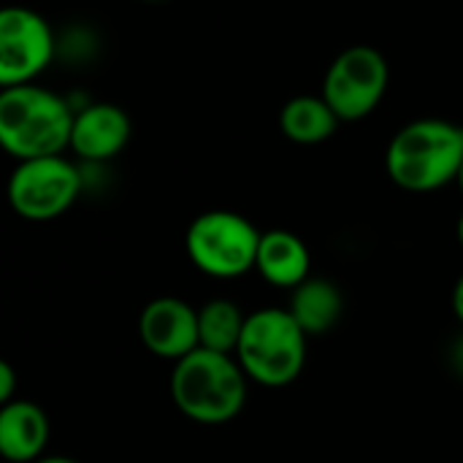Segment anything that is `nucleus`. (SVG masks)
I'll use <instances>...</instances> for the list:
<instances>
[{
	"label": "nucleus",
	"mask_w": 463,
	"mask_h": 463,
	"mask_svg": "<svg viewBox=\"0 0 463 463\" xmlns=\"http://www.w3.org/2000/svg\"><path fill=\"white\" fill-rule=\"evenodd\" d=\"M463 163V125L450 119L407 122L385 149L391 182L407 193H434L456 182Z\"/></svg>",
	"instance_id": "nucleus-1"
},
{
	"label": "nucleus",
	"mask_w": 463,
	"mask_h": 463,
	"mask_svg": "<svg viewBox=\"0 0 463 463\" xmlns=\"http://www.w3.org/2000/svg\"><path fill=\"white\" fill-rule=\"evenodd\" d=\"M73 117L76 111L62 95L35 81L0 90V144L16 160L65 155Z\"/></svg>",
	"instance_id": "nucleus-2"
},
{
	"label": "nucleus",
	"mask_w": 463,
	"mask_h": 463,
	"mask_svg": "<svg viewBox=\"0 0 463 463\" xmlns=\"http://www.w3.org/2000/svg\"><path fill=\"white\" fill-rule=\"evenodd\" d=\"M247 383L236 355L198 347L174 364L171 399L193 423L222 426L244 410Z\"/></svg>",
	"instance_id": "nucleus-3"
},
{
	"label": "nucleus",
	"mask_w": 463,
	"mask_h": 463,
	"mask_svg": "<svg viewBox=\"0 0 463 463\" xmlns=\"http://www.w3.org/2000/svg\"><path fill=\"white\" fill-rule=\"evenodd\" d=\"M307 334L290 309L266 307L247 315L236 361L250 383L263 388H285L296 383L307 364Z\"/></svg>",
	"instance_id": "nucleus-4"
},
{
	"label": "nucleus",
	"mask_w": 463,
	"mask_h": 463,
	"mask_svg": "<svg viewBox=\"0 0 463 463\" xmlns=\"http://www.w3.org/2000/svg\"><path fill=\"white\" fill-rule=\"evenodd\" d=\"M260 236L263 233L244 214L212 209L190 222L184 250L201 274L212 279H239L255 269Z\"/></svg>",
	"instance_id": "nucleus-5"
},
{
	"label": "nucleus",
	"mask_w": 463,
	"mask_h": 463,
	"mask_svg": "<svg viewBox=\"0 0 463 463\" xmlns=\"http://www.w3.org/2000/svg\"><path fill=\"white\" fill-rule=\"evenodd\" d=\"M81 187L84 176L65 155L19 160L8 176V203L22 220L49 222L76 203Z\"/></svg>",
	"instance_id": "nucleus-6"
},
{
	"label": "nucleus",
	"mask_w": 463,
	"mask_h": 463,
	"mask_svg": "<svg viewBox=\"0 0 463 463\" xmlns=\"http://www.w3.org/2000/svg\"><path fill=\"white\" fill-rule=\"evenodd\" d=\"M391 84V65L374 46H350L328 65L323 79V98L342 122L369 117L385 98Z\"/></svg>",
	"instance_id": "nucleus-7"
},
{
	"label": "nucleus",
	"mask_w": 463,
	"mask_h": 463,
	"mask_svg": "<svg viewBox=\"0 0 463 463\" xmlns=\"http://www.w3.org/2000/svg\"><path fill=\"white\" fill-rule=\"evenodd\" d=\"M57 41L46 16L27 5L0 11V87L33 84L54 60Z\"/></svg>",
	"instance_id": "nucleus-8"
},
{
	"label": "nucleus",
	"mask_w": 463,
	"mask_h": 463,
	"mask_svg": "<svg viewBox=\"0 0 463 463\" xmlns=\"http://www.w3.org/2000/svg\"><path fill=\"white\" fill-rule=\"evenodd\" d=\"M138 336L152 355L176 364L201 347L198 309L182 298L160 296L144 307L138 317Z\"/></svg>",
	"instance_id": "nucleus-9"
},
{
	"label": "nucleus",
	"mask_w": 463,
	"mask_h": 463,
	"mask_svg": "<svg viewBox=\"0 0 463 463\" xmlns=\"http://www.w3.org/2000/svg\"><path fill=\"white\" fill-rule=\"evenodd\" d=\"M133 136L130 114L117 103H87L73 117L71 149L87 163H106L117 157Z\"/></svg>",
	"instance_id": "nucleus-10"
},
{
	"label": "nucleus",
	"mask_w": 463,
	"mask_h": 463,
	"mask_svg": "<svg viewBox=\"0 0 463 463\" xmlns=\"http://www.w3.org/2000/svg\"><path fill=\"white\" fill-rule=\"evenodd\" d=\"M49 445V418L27 399L0 407V456L11 463H35Z\"/></svg>",
	"instance_id": "nucleus-11"
},
{
	"label": "nucleus",
	"mask_w": 463,
	"mask_h": 463,
	"mask_svg": "<svg viewBox=\"0 0 463 463\" xmlns=\"http://www.w3.org/2000/svg\"><path fill=\"white\" fill-rule=\"evenodd\" d=\"M255 271L274 288L296 290L301 282L309 279L312 271V255L301 236L274 228L260 236Z\"/></svg>",
	"instance_id": "nucleus-12"
},
{
	"label": "nucleus",
	"mask_w": 463,
	"mask_h": 463,
	"mask_svg": "<svg viewBox=\"0 0 463 463\" xmlns=\"http://www.w3.org/2000/svg\"><path fill=\"white\" fill-rule=\"evenodd\" d=\"M336 111L323 95H296L279 111V130L288 141L301 146H315L328 141L339 128Z\"/></svg>",
	"instance_id": "nucleus-13"
},
{
	"label": "nucleus",
	"mask_w": 463,
	"mask_h": 463,
	"mask_svg": "<svg viewBox=\"0 0 463 463\" xmlns=\"http://www.w3.org/2000/svg\"><path fill=\"white\" fill-rule=\"evenodd\" d=\"M288 309L307 336H323L342 317L345 298H342V290L331 279L309 277L293 290Z\"/></svg>",
	"instance_id": "nucleus-14"
},
{
	"label": "nucleus",
	"mask_w": 463,
	"mask_h": 463,
	"mask_svg": "<svg viewBox=\"0 0 463 463\" xmlns=\"http://www.w3.org/2000/svg\"><path fill=\"white\" fill-rule=\"evenodd\" d=\"M247 315L241 312L239 304L228 298H214L198 309V336L203 350L236 355L239 339L244 334Z\"/></svg>",
	"instance_id": "nucleus-15"
},
{
	"label": "nucleus",
	"mask_w": 463,
	"mask_h": 463,
	"mask_svg": "<svg viewBox=\"0 0 463 463\" xmlns=\"http://www.w3.org/2000/svg\"><path fill=\"white\" fill-rule=\"evenodd\" d=\"M16 399V372L8 361H0V407Z\"/></svg>",
	"instance_id": "nucleus-16"
},
{
	"label": "nucleus",
	"mask_w": 463,
	"mask_h": 463,
	"mask_svg": "<svg viewBox=\"0 0 463 463\" xmlns=\"http://www.w3.org/2000/svg\"><path fill=\"white\" fill-rule=\"evenodd\" d=\"M453 312H456V317L461 320L463 326V274L458 277L456 288H453Z\"/></svg>",
	"instance_id": "nucleus-17"
},
{
	"label": "nucleus",
	"mask_w": 463,
	"mask_h": 463,
	"mask_svg": "<svg viewBox=\"0 0 463 463\" xmlns=\"http://www.w3.org/2000/svg\"><path fill=\"white\" fill-rule=\"evenodd\" d=\"M453 366H456V372L463 377V336L456 342V347H453Z\"/></svg>",
	"instance_id": "nucleus-18"
},
{
	"label": "nucleus",
	"mask_w": 463,
	"mask_h": 463,
	"mask_svg": "<svg viewBox=\"0 0 463 463\" xmlns=\"http://www.w3.org/2000/svg\"><path fill=\"white\" fill-rule=\"evenodd\" d=\"M35 463H79L76 458H68V456H43V458H38Z\"/></svg>",
	"instance_id": "nucleus-19"
},
{
	"label": "nucleus",
	"mask_w": 463,
	"mask_h": 463,
	"mask_svg": "<svg viewBox=\"0 0 463 463\" xmlns=\"http://www.w3.org/2000/svg\"><path fill=\"white\" fill-rule=\"evenodd\" d=\"M456 233H458V241H461V247H463V214H461V220H458V225H456Z\"/></svg>",
	"instance_id": "nucleus-20"
},
{
	"label": "nucleus",
	"mask_w": 463,
	"mask_h": 463,
	"mask_svg": "<svg viewBox=\"0 0 463 463\" xmlns=\"http://www.w3.org/2000/svg\"><path fill=\"white\" fill-rule=\"evenodd\" d=\"M456 184H458V190H461V195H463V163H461V171H458V176H456Z\"/></svg>",
	"instance_id": "nucleus-21"
},
{
	"label": "nucleus",
	"mask_w": 463,
	"mask_h": 463,
	"mask_svg": "<svg viewBox=\"0 0 463 463\" xmlns=\"http://www.w3.org/2000/svg\"><path fill=\"white\" fill-rule=\"evenodd\" d=\"M144 3H157V0H144Z\"/></svg>",
	"instance_id": "nucleus-22"
}]
</instances>
